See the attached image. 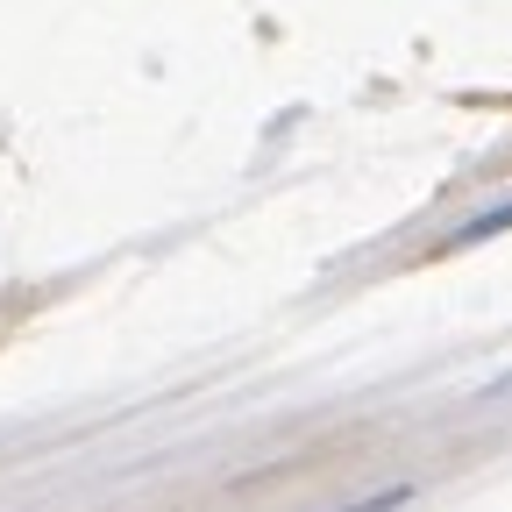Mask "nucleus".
Masks as SVG:
<instances>
[{
	"label": "nucleus",
	"instance_id": "f257e3e1",
	"mask_svg": "<svg viewBox=\"0 0 512 512\" xmlns=\"http://www.w3.org/2000/svg\"><path fill=\"white\" fill-rule=\"evenodd\" d=\"M505 228H512V200L491 207V214H477V221H463L456 235H448V249H456V242H491V235H505Z\"/></svg>",
	"mask_w": 512,
	"mask_h": 512
},
{
	"label": "nucleus",
	"instance_id": "f03ea898",
	"mask_svg": "<svg viewBox=\"0 0 512 512\" xmlns=\"http://www.w3.org/2000/svg\"><path fill=\"white\" fill-rule=\"evenodd\" d=\"M406 498H413V491L399 484V491H377V498H363V505H342V512H399Z\"/></svg>",
	"mask_w": 512,
	"mask_h": 512
}]
</instances>
